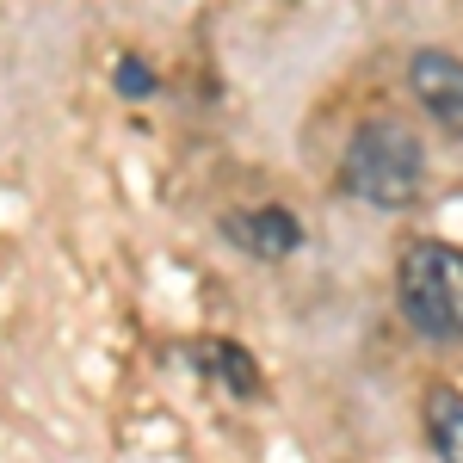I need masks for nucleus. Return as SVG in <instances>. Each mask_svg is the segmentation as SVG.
I'll list each match as a JSON object with an SVG mask.
<instances>
[{
    "mask_svg": "<svg viewBox=\"0 0 463 463\" xmlns=\"http://www.w3.org/2000/svg\"><path fill=\"white\" fill-rule=\"evenodd\" d=\"M222 229H229V241L235 248H248L253 260H290V253L303 248V222L279 204H260V211H229L222 216Z\"/></svg>",
    "mask_w": 463,
    "mask_h": 463,
    "instance_id": "4",
    "label": "nucleus"
},
{
    "mask_svg": "<svg viewBox=\"0 0 463 463\" xmlns=\"http://www.w3.org/2000/svg\"><path fill=\"white\" fill-rule=\"evenodd\" d=\"M118 93H124V99H148V93H155V74H148L137 56H124V62H118Z\"/></svg>",
    "mask_w": 463,
    "mask_h": 463,
    "instance_id": "7",
    "label": "nucleus"
},
{
    "mask_svg": "<svg viewBox=\"0 0 463 463\" xmlns=\"http://www.w3.org/2000/svg\"><path fill=\"white\" fill-rule=\"evenodd\" d=\"M192 364L211 371L229 395H260V364H253L235 340H204V346H192Z\"/></svg>",
    "mask_w": 463,
    "mask_h": 463,
    "instance_id": "5",
    "label": "nucleus"
},
{
    "mask_svg": "<svg viewBox=\"0 0 463 463\" xmlns=\"http://www.w3.org/2000/svg\"><path fill=\"white\" fill-rule=\"evenodd\" d=\"M427 439L439 463H463V395L451 383L427 390Z\"/></svg>",
    "mask_w": 463,
    "mask_h": 463,
    "instance_id": "6",
    "label": "nucleus"
},
{
    "mask_svg": "<svg viewBox=\"0 0 463 463\" xmlns=\"http://www.w3.org/2000/svg\"><path fill=\"white\" fill-rule=\"evenodd\" d=\"M340 179H346V192L364 198L371 211H408L420 198V185H427V148L414 143L408 124L371 118V124L353 130L346 161H340Z\"/></svg>",
    "mask_w": 463,
    "mask_h": 463,
    "instance_id": "1",
    "label": "nucleus"
},
{
    "mask_svg": "<svg viewBox=\"0 0 463 463\" xmlns=\"http://www.w3.org/2000/svg\"><path fill=\"white\" fill-rule=\"evenodd\" d=\"M408 87H414V99L432 111V124L439 130H451L463 143V62L451 50H420L414 62H408Z\"/></svg>",
    "mask_w": 463,
    "mask_h": 463,
    "instance_id": "3",
    "label": "nucleus"
},
{
    "mask_svg": "<svg viewBox=\"0 0 463 463\" xmlns=\"http://www.w3.org/2000/svg\"><path fill=\"white\" fill-rule=\"evenodd\" d=\"M395 303L414 334L463 340V248L451 241H414L395 266Z\"/></svg>",
    "mask_w": 463,
    "mask_h": 463,
    "instance_id": "2",
    "label": "nucleus"
}]
</instances>
